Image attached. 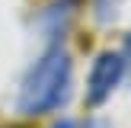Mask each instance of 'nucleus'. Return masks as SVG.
Wrapping results in <instances>:
<instances>
[{"mask_svg": "<svg viewBox=\"0 0 131 128\" xmlns=\"http://www.w3.org/2000/svg\"><path fill=\"white\" fill-rule=\"evenodd\" d=\"M70 83V58L64 48H51L32 64L19 90V112L23 115H45L61 106Z\"/></svg>", "mask_w": 131, "mask_h": 128, "instance_id": "1", "label": "nucleus"}, {"mask_svg": "<svg viewBox=\"0 0 131 128\" xmlns=\"http://www.w3.org/2000/svg\"><path fill=\"white\" fill-rule=\"evenodd\" d=\"M122 74H125V58L115 55V51H102L93 61L90 77H86V102L90 106H102L112 96V90L118 87Z\"/></svg>", "mask_w": 131, "mask_h": 128, "instance_id": "2", "label": "nucleus"}, {"mask_svg": "<svg viewBox=\"0 0 131 128\" xmlns=\"http://www.w3.org/2000/svg\"><path fill=\"white\" fill-rule=\"evenodd\" d=\"M54 128H74V122H70V119H64V122H58Z\"/></svg>", "mask_w": 131, "mask_h": 128, "instance_id": "3", "label": "nucleus"}, {"mask_svg": "<svg viewBox=\"0 0 131 128\" xmlns=\"http://www.w3.org/2000/svg\"><path fill=\"white\" fill-rule=\"evenodd\" d=\"M128 51H131V38H128Z\"/></svg>", "mask_w": 131, "mask_h": 128, "instance_id": "4", "label": "nucleus"}, {"mask_svg": "<svg viewBox=\"0 0 131 128\" xmlns=\"http://www.w3.org/2000/svg\"><path fill=\"white\" fill-rule=\"evenodd\" d=\"M99 3H106V0H99Z\"/></svg>", "mask_w": 131, "mask_h": 128, "instance_id": "5", "label": "nucleus"}]
</instances>
